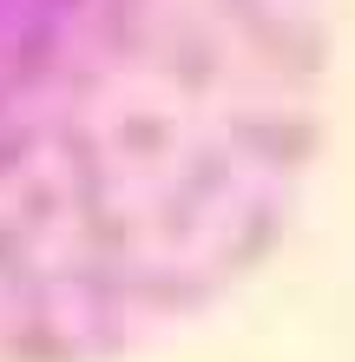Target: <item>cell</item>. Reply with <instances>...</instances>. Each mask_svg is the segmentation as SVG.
<instances>
[{
    "label": "cell",
    "mask_w": 355,
    "mask_h": 362,
    "mask_svg": "<svg viewBox=\"0 0 355 362\" xmlns=\"http://www.w3.org/2000/svg\"><path fill=\"white\" fill-rule=\"evenodd\" d=\"M323 0H0V362H125L289 230Z\"/></svg>",
    "instance_id": "obj_1"
}]
</instances>
